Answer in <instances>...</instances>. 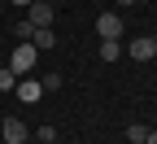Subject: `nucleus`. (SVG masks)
I'll return each mask as SVG.
<instances>
[{"mask_svg":"<svg viewBox=\"0 0 157 144\" xmlns=\"http://www.w3.org/2000/svg\"><path fill=\"white\" fill-rule=\"evenodd\" d=\"M35 57H39V48L31 44V39H22V44L13 48V57H9V70L13 74H31L35 70Z\"/></svg>","mask_w":157,"mask_h":144,"instance_id":"1","label":"nucleus"},{"mask_svg":"<svg viewBox=\"0 0 157 144\" xmlns=\"http://www.w3.org/2000/svg\"><path fill=\"white\" fill-rule=\"evenodd\" d=\"M96 35L101 39H122V18L118 13H101L96 18Z\"/></svg>","mask_w":157,"mask_h":144,"instance_id":"2","label":"nucleus"},{"mask_svg":"<svg viewBox=\"0 0 157 144\" xmlns=\"http://www.w3.org/2000/svg\"><path fill=\"white\" fill-rule=\"evenodd\" d=\"M26 22L31 26H52V5L48 0H35V5L26 9Z\"/></svg>","mask_w":157,"mask_h":144,"instance_id":"3","label":"nucleus"},{"mask_svg":"<svg viewBox=\"0 0 157 144\" xmlns=\"http://www.w3.org/2000/svg\"><path fill=\"white\" fill-rule=\"evenodd\" d=\"M13 92H17V100H22V105H35V100L44 96V88H39V79H26V74H22V83H17Z\"/></svg>","mask_w":157,"mask_h":144,"instance_id":"4","label":"nucleus"},{"mask_svg":"<svg viewBox=\"0 0 157 144\" xmlns=\"http://www.w3.org/2000/svg\"><path fill=\"white\" fill-rule=\"evenodd\" d=\"M157 57V44H153V35H140V39H131V61H153Z\"/></svg>","mask_w":157,"mask_h":144,"instance_id":"5","label":"nucleus"},{"mask_svg":"<svg viewBox=\"0 0 157 144\" xmlns=\"http://www.w3.org/2000/svg\"><path fill=\"white\" fill-rule=\"evenodd\" d=\"M0 135H5V144H22V140H26L22 118H5V122H0Z\"/></svg>","mask_w":157,"mask_h":144,"instance_id":"6","label":"nucleus"},{"mask_svg":"<svg viewBox=\"0 0 157 144\" xmlns=\"http://www.w3.org/2000/svg\"><path fill=\"white\" fill-rule=\"evenodd\" d=\"M31 44H35L39 53H48V48L57 44V35H52V26H35V35H31Z\"/></svg>","mask_w":157,"mask_h":144,"instance_id":"7","label":"nucleus"},{"mask_svg":"<svg viewBox=\"0 0 157 144\" xmlns=\"http://www.w3.org/2000/svg\"><path fill=\"white\" fill-rule=\"evenodd\" d=\"M122 57V44L118 39H101V61H118Z\"/></svg>","mask_w":157,"mask_h":144,"instance_id":"8","label":"nucleus"},{"mask_svg":"<svg viewBox=\"0 0 157 144\" xmlns=\"http://www.w3.org/2000/svg\"><path fill=\"white\" fill-rule=\"evenodd\" d=\"M148 131H153V127H144V122H131V127H127V140H131V144H144Z\"/></svg>","mask_w":157,"mask_h":144,"instance_id":"9","label":"nucleus"},{"mask_svg":"<svg viewBox=\"0 0 157 144\" xmlns=\"http://www.w3.org/2000/svg\"><path fill=\"white\" fill-rule=\"evenodd\" d=\"M39 88H44V92H57V88H61V74H57V70H48L44 79H39Z\"/></svg>","mask_w":157,"mask_h":144,"instance_id":"10","label":"nucleus"},{"mask_svg":"<svg viewBox=\"0 0 157 144\" xmlns=\"http://www.w3.org/2000/svg\"><path fill=\"white\" fill-rule=\"evenodd\" d=\"M17 88V74L13 70H0V92H13Z\"/></svg>","mask_w":157,"mask_h":144,"instance_id":"11","label":"nucleus"},{"mask_svg":"<svg viewBox=\"0 0 157 144\" xmlns=\"http://www.w3.org/2000/svg\"><path fill=\"white\" fill-rule=\"evenodd\" d=\"M35 140H39V144H48V140H57V131H52V127H39V131H35Z\"/></svg>","mask_w":157,"mask_h":144,"instance_id":"12","label":"nucleus"},{"mask_svg":"<svg viewBox=\"0 0 157 144\" xmlns=\"http://www.w3.org/2000/svg\"><path fill=\"white\" fill-rule=\"evenodd\" d=\"M9 5H22V9H31V5H35V0H9Z\"/></svg>","mask_w":157,"mask_h":144,"instance_id":"13","label":"nucleus"},{"mask_svg":"<svg viewBox=\"0 0 157 144\" xmlns=\"http://www.w3.org/2000/svg\"><path fill=\"white\" fill-rule=\"evenodd\" d=\"M144 144H157V131H148V140H144Z\"/></svg>","mask_w":157,"mask_h":144,"instance_id":"14","label":"nucleus"},{"mask_svg":"<svg viewBox=\"0 0 157 144\" xmlns=\"http://www.w3.org/2000/svg\"><path fill=\"white\" fill-rule=\"evenodd\" d=\"M118 5H122V9H127V5H135V0H118Z\"/></svg>","mask_w":157,"mask_h":144,"instance_id":"15","label":"nucleus"},{"mask_svg":"<svg viewBox=\"0 0 157 144\" xmlns=\"http://www.w3.org/2000/svg\"><path fill=\"white\" fill-rule=\"evenodd\" d=\"M22 144H39V140H22Z\"/></svg>","mask_w":157,"mask_h":144,"instance_id":"16","label":"nucleus"},{"mask_svg":"<svg viewBox=\"0 0 157 144\" xmlns=\"http://www.w3.org/2000/svg\"><path fill=\"white\" fill-rule=\"evenodd\" d=\"M48 144H61V140H48Z\"/></svg>","mask_w":157,"mask_h":144,"instance_id":"17","label":"nucleus"},{"mask_svg":"<svg viewBox=\"0 0 157 144\" xmlns=\"http://www.w3.org/2000/svg\"><path fill=\"white\" fill-rule=\"evenodd\" d=\"M48 5H52V0H48Z\"/></svg>","mask_w":157,"mask_h":144,"instance_id":"18","label":"nucleus"}]
</instances>
